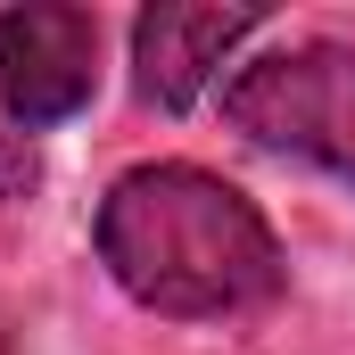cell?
<instances>
[{
  "label": "cell",
  "instance_id": "cell-6",
  "mask_svg": "<svg viewBox=\"0 0 355 355\" xmlns=\"http://www.w3.org/2000/svg\"><path fill=\"white\" fill-rule=\"evenodd\" d=\"M0 355H17V322H8V306H0Z\"/></svg>",
  "mask_w": 355,
  "mask_h": 355
},
{
  "label": "cell",
  "instance_id": "cell-5",
  "mask_svg": "<svg viewBox=\"0 0 355 355\" xmlns=\"http://www.w3.org/2000/svg\"><path fill=\"white\" fill-rule=\"evenodd\" d=\"M33 190H42V149H33V132L0 124V207H17V198H33Z\"/></svg>",
  "mask_w": 355,
  "mask_h": 355
},
{
  "label": "cell",
  "instance_id": "cell-4",
  "mask_svg": "<svg viewBox=\"0 0 355 355\" xmlns=\"http://www.w3.org/2000/svg\"><path fill=\"white\" fill-rule=\"evenodd\" d=\"M257 33H265V8H182V0L141 8L132 17V91H141V107L182 116L215 83V67H232V50L257 42Z\"/></svg>",
  "mask_w": 355,
  "mask_h": 355
},
{
  "label": "cell",
  "instance_id": "cell-1",
  "mask_svg": "<svg viewBox=\"0 0 355 355\" xmlns=\"http://www.w3.org/2000/svg\"><path fill=\"white\" fill-rule=\"evenodd\" d=\"M91 248L141 314H166V322H248L289 289V248L272 215L240 182L182 157L107 182L91 215Z\"/></svg>",
  "mask_w": 355,
  "mask_h": 355
},
{
  "label": "cell",
  "instance_id": "cell-3",
  "mask_svg": "<svg viewBox=\"0 0 355 355\" xmlns=\"http://www.w3.org/2000/svg\"><path fill=\"white\" fill-rule=\"evenodd\" d=\"M99 91V17L67 0L0 8V107L17 132H50L83 116Z\"/></svg>",
  "mask_w": 355,
  "mask_h": 355
},
{
  "label": "cell",
  "instance_id": "cell-2",
  "mask_svg": "<svg viewBox=\"0 0 355 355\" xmlns=\"http://www.w3.org/2000/svg\"><path fill=\"white\" fill-rule=\"evenodd\" d=\"M223 124L272 157L355 182V42H281L223 83Z\"/></svg>",
  "mask_w": 355,
  "mask_h": 355
}]
</instances>
